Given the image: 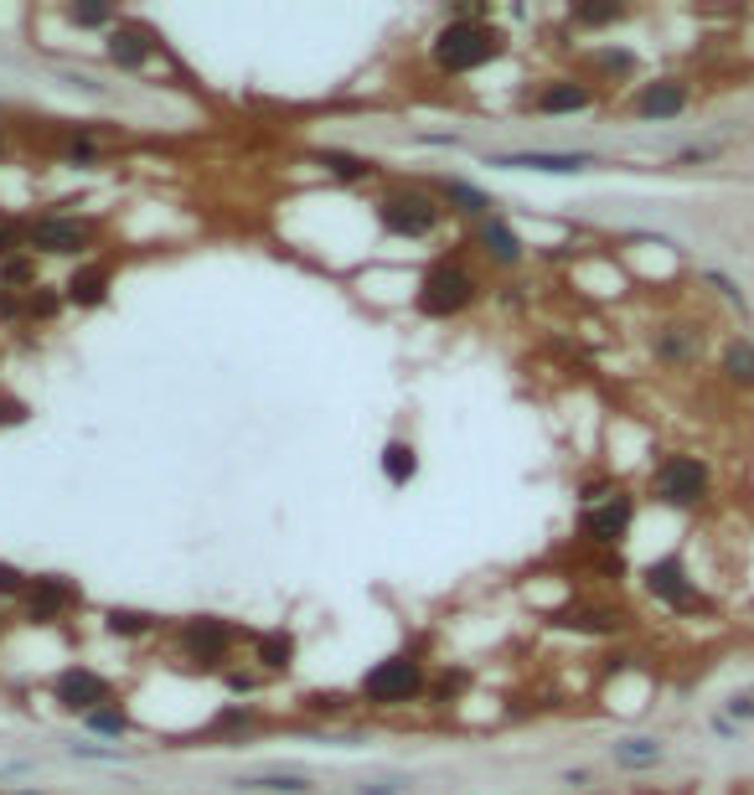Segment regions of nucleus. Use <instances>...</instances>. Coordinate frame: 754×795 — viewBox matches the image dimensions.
<instances>
[{"label":"nucleus","instance_id":"1","mask_svg":"<svg viewBox=\"0 0 754 795\" xmlns=\"http://www.w3.org/2000/svg\"><path fill=\"white\" fill-rule=\"evenodd\" d=\"M507 52V37L486 21H470V16H450L445 27L429 37V62L439 73H476L486 62H497Z\"/></svg>","mask_w":754,"mask_h":795},{"label":"nucleus","instance_id":"2","mask_svg":"<svg viewBox=\"0 0 754 795\" xmlns=\"http://www.w3.org/2000/svg\"><path fill=\"white\" fill-rule=\"evenodd\" d=\"M646 496L666 511H703L713 501V466L693 450H672L651 466Z\"/></svg>","mask_w":754,"mask_h":795},{"label":"nucleus","instance_id":"3","mask_svg":"<svg viewBox=\"0 0 754 795\" xmlns=\"http://www.w3.org/2000/svg\"><path fill=\"white\" fill-rule=\"evenodd\" d=\"M476 300H481V279H476L460 258H435V264L424 269V279H419V295H414L419 316H429V320L466 316Z\"/></svg>","mask_w":754,"mask_h":795},{"label":"nucleus","instance_id":"4","mask_svg":"<svg viewBox=\"0 0 754 795\" xmlns=\"http://www.w3.org/2000/svg\"><path fill=\"white\" fill-rule=\"evenodd\" d=\"M424 692H429V672H424L419 656L377 661L373 672L357 682V697H363L367 707H408V703H419Z\"/></svg>","mask_w":754,"mask_h":795},{"label":"nucleus","instance_id":"5","mask_svg":"<svg viewBox=\"0 0 754 795\" xmlns=\"http://www.w3.org/2000/svg\"><path fill=\"white\" fill-rule=\"evenodd\" d=\"M377 223L393 238H429L445 223V202L419 192V186H393V192L377 196Z\"/></svg>","mask_w":754,"mask_h":795},{"label":"nucleus","instance_id":"6","mask_svg":"<svg viewBox=\"0 0 754 795\" xmlns=\"http://www.w3.org/2000/svg\"><path fill=\"white\" fill-rule=\"evenodd\" d=\"M99 223L89 217H68V212H42L27 223V254H52V258H73L83 248H93Z\"/></svg>","mask_w":754,"mask_h":795},{"label":"nucleus","instance_id":"7","mask_svg":"<svg viewBox=\"0 0 754 795\" xmlns=\"http://www.w3.org/2000/svg\"><path fill=\"white\" fill-rule=\"evenodd\" d=\"M703 351H709V330L697 326V320L672 316V320H656V326H651V357H656V367H666V373L697 367Z\"/></svg>","mask_w":754,"mask_h":795},{"label":"nucleus","instance_id":"8","mask_svg":"<svg viewBox=\"0 0 754 795\" xmlns=\"http://www.w3.org/2000/svg\"><path fill=\"white\" fill-rule=\"evenodd\" d=\"M641 584H646V594L656 604H666V610H677V615H693V610H703V594H697V579L687 573V563H682L677 553L656 558V563H646V573H641Z\"/></svg>","mask_w":754,"mask_h":795},{"label":"nucleus","instance_id":"9","mask_svg":"<svg viewBox=\"0 0 754 795\" xmlns=\"http://www.w3.org/2000/svg\"><path fill=\"white\" fill-rule=\"evenodd\" d=\"M52 703L68 707V713H99V707L114 703V682H109L104 672H93V666H62L58 676H52Z\"/></svg>","mask_w":754,"mask_h":795},{"label":"nucleus","instance_id":"10","mask_svg":"<svg viewBox=\"0 0 754 795\" xmlns=\"http://www.w3.org/2000/svg\"><path fill=\"white\" fill-rule=\"evenodd\" d=\"M631 522H635V496L620 486L615 496H604L600 507L579 511V538L594 542V548H620L625 532H631Z\"/></svg>","mask_w":754,"mask_h":795},{"label":"nucleus","instance_id":"11","mask_svg":"<svg viewBox=\"0 0 754 795\" xmlns=\"http://www.w3.org/2000/svg\"><path fill=\"white\" fill-rule=\"evenodd\" d=\"M176 645H182L186 661H202V666H223L233 656V645H238V631L217 615H196V620H182V631H176Z\"/></svg>","mask_w":754,"mask_h":795},{"label":"nucleus","instance_id":"12","mask_svg":"<svg viewBox=\"0 0 754 795\" xmlns=\"http://www.w3.org/2000/svg\"><path fill=\"white\" fill-rule=\"evenodd\" d=\"M687 104H693V83L677 73L651 78V83H641V89L631 93V114L635 120H651V124L677 120V114H687Z\"/></svg>","mask_w":754,"mask_h":795},{"label":"nucleus","instance_id":"13","mask_svg":"<svg viewBox=\"0 0 754 795\" xmlns=\"http://www.w3.org/2000/svg\"><path fill=\"white\" fill-rule=\"evenodd\" d=\"M491 165L501 171H538V176H584L600 165V155L589 151H501L491 155Z\"/></svg>","mask_w":754,"mask_h":795},{"label":"nucleus","instance_id":"14","mask_svg":"<svg viewBox=\"0 0 754 795\" xmlns=\"http://www.w3.org/2000/svg\"><path fill=\"white\" fill-rule=\"evenodd\" d=\"M78 600H83V594H78L73 579H62V573H42V579H31L27 584L21 610H27L31 625H52V620H62Z\"/></svg>","mask_w":754,"mask_h":795},{"label":"nucleus","instance_id":"15","mask_svg":"<svg viewBox=\"0 0 754 795\" xmlns=\"http://www.w3.org/2000/svg\"><path fill=\"white\" fill-rule=\"evenodd\" d=\"M476 248H481L486 264H497V269H517L522 258H528V243H522V233H517L507 217H486V223H476Z\"/></svg>","mask_w":754,"mask_h":795},{"label":"nucleus","instance_id":"16","mask_svg":"<svg viewBox=\"0 0 754 795\" xmlns=\"http://www.w3.org/2000/svg\"><path fill=\"white\" fill-rule=\"evenodd\" d=\"M594 83H584V78H548L543 89L532 93V109L538 114H584V109H594Z\"/></svg>","mask_w":754,"mask_h":795},{"label":"nucleus","instance_id":"17","mask_svg":"<svg viewBox=\"0 0 754 795\" xmlns=\"http://www.w3.org/2000/svg\"><path fill=\"white\" fill-rule=\"evenodd\" d=\"M109 285H114V269H109V258H89V264H78L68 274V285H62V300L78 305V310H99L109 300Z\"/></svg>","mask_w":754,"mask_h":795},{"label":"nucleus","instance_id":"18","mask_svg":"<svg viewBox=\"0 0 754 795\" xmlns=\"http://www.w3.org/2000/svg\"><path fill=\"white\" fill-rule=\"evenodd\" d=\"M151 58H155V42L145 27H124L120 21V27L109 31V62H114V68L140 73V68H151Z\"/></svg>","mask_w":754,"mask_h":795},{"label":"nucleus","instance_id":"19","mask_svg":"<svg viewBox=\"0 0 754 795\" xmlns=\"http://www.w3.org/2000/svg\"><path fill=\"white\" fill-rule=\"evenodd\" d=\"M719 377L734 393H754V336H728L719 346Z\"/></svg>","mask_w":754,"mask_h":795},{"label":"nucleus","instance_id":"20","mask_svg":"<svg viewBox=\"0 0 754 795\" xmlns=\"http://www.w3.org/2000/svg\"><path fill=\"white\" fill-rule=\"evenodd\" d=\"M559 625H573V631H589V635H615L625 631V610H615V604H573V610H563Z\"/></svg>","mask_w":754,"mask_h":795},{"label":"nucleus","instance_id":"21","mask_svg":"<svg viewBox=\"0 0 754 795\" xmlns=\"http://www.w3.org/2000/svg\"><path fill=\"white\" fill-rule=\"evenodd\" d=\"M439 202L450 212H460V217H476V223H486V217H497V202L481 192V186H470V181H439Z\"/></svg>","mask_w":754,"mask_h":795},{"label":"nucleus","instance_id":"22","mask_svg":"<svg viewBox=\"0 0 754 795\" xmlns=\"http://www.w3.org/2000/svg\"><path fill=\"white\" fill-rule=\"evenodd\" d=\"M238 791H274V795H310L316 781L300 769H258V775H238Z\"/></svg>","mask_w":754,"mask_h":795},{"label":"nucleus","instance_id":"23","mask_svg":"<svg viewBox=\"0 0 754 795\" xmlns=\"http://www.w3.org/2000/svg\"><path fill=\"white\" fill-rule=\"evenodd\" d=\"M254 661H258V666H264L269 676L289 672V666H295V635H289V631H264V635H254Z\"/></svg>","mask_w":754,"mask_h":795},{"label":"nucleus","instance_id":"24","mask_svg":"<svg viewBox=\"0 0 754 795\" xmlns=\"http://www.w3.org/2000/svg\"><path fill=\"white\" fill-rule=\"evenodd\" d=\"M615 765L620 769H651V765H662V738H651V734H631V738H615Z\"/></svg>","mask_w":754,"mask_h":795},{"label":"nucleus","instance_id":"25","mask_svg":"<svg viewBox=\"0 0 754 795\" xmlns=\"http://www.w3.org/2000/svg\"><path fill=\"white\" fill-rule=\"evenodd\" d=\"M414 476H419V450L408 439H388L383 445V480L388 486H408Z\"/></svg>","mask_w":754,"mask_h":795},{"label":"nucleus","instance_id":"26","mask_svg":"<svg viewBox=\"0 0 754 795\" xmlns=\"http://www.w3.org/2000/svg\"><path fill=\"white\" fill-rule=\"evenodd\" d=\"M589 68L600 78H610V83H625V78H635L641 58H635L631 47H594V52H589Z\"/></svg>","mask_w":754,"mask_h":795},{"label":"nucleus","instance_id":"27","mask_svg":"<svg viewBox=\"0 0 754 795\" xmlns=\"http://www.w3.org/2000/svg\"><path fill=\"white\" fill-rule=\"evenodd\" d=\"M104 631L109 635H124V641H140V635L161 631V620H155L151 610H120V604H114V610L104 615Z\"/></svg>","mask_w":754,"mask_h":795},{"label":"nucleus","instance_id":"28","mask_svg":"<svg viewBox=\"0 0 754 795\" xmlns=\"http://www.w3.org/2000/svg\"><path fill=\"white\" fill-rule=\"evenodd\" d=\"M316 161L326 165L332 176H342V181H367V176H373V171H377V165L367 161V155H347V151H320Z\"/></svg>","mask_w":754,"mask_h":795},{"label":"nucleus","instance_id":"29","mask_svg":"<svg viewBox=\"0 0 754 795\" xmlns=\"http://www.w3.org/2000/svg\"><path fill=\"white\" fill-rule=\"evenodd\" d=\"M89 728L93 734H104V738H124L130 728H135V718H130L120 703H109V707H99V713H89Z\"/></svg>","mask_w":754,"mask_h":795},{"label":"nucleus","instance_id":"30","mask_svg":"<svg viewBox=\"0 0 754 795\" xmlns=\"http://www.w3.org/2000/svg\"><path fill=\"white\" fill-rule=\"evenodd\" d=\"M16 248H27V217H16V212L0 207V264L16 258Z\"/></svg>","mask_w":754,"mask_h":795},{"label":"nucleus","instance_id":"31","mask_svg":"<svg viewBox=\"0 0 754 795\" xmlns=\"http://www.w3.org/2000/svg\"><path fill=\"white\" fill-rule=\"evenodd\" d=\"M569 21L573 27H615V21H625V6H573Z\"/></svg>","mask_w":754,"mask_h":795},{"label":"nucleus","instance_id":"32","mask_svg":"<svg viewBox=\"0 0 754 795\" xmlns=\"http://www.w3.org/2000/svg\"><path fill=\"white\" fill-rule=\"evenodd\" d=\"M62 305H68V300H62L58 289H47V285L27 289V316H31V320H58Z\"/></svg>","mask_w":754,"mask_h":795},{"label":"nucleus","instance_id":"33","mask_svg":"<svg viewBox=\"0 0 754 795\" xmlns=\"http://www.w3.org/2000/svg\"><path fill=\"white\" fill-rule=\"evenodd\" d=\"M703 285H709L713 295H724V305H728V310H734V316H750V300H744V295H740V285H734L728 274L709 269V274H703Z\"/></svg>","mask_w":754,"mask_h":795},{"label":"nucleus","instance_id":"34","mask_svg":"<svg viewBox=\"0 0 754 795\" xmlns=\"http://www.w3.org/2000/svg\"><path fill=\"white\" fill-rule=\"evenodd\" d=\"M37 289V264H31V258H6V264H0V289Z\"/></svg>","mask_w":754,"mask_h":795},{"label":"nucleus","instance_id":"35","mask_svg":"<svg viewBox=\"0 0 754 795\" xmlns=\"http://www.w3.org/2000/svg\"><path fill=\"white\" fill-rule=\"evenodd\" d=\"M68 21H73V27H120V21H114V11H104V6H73V11H68Z\"/></svg>","mask_w":754,"mask_h":795},{"label":"nucleus","instance_id":"36","mask_svg":"<svg viewBox=\"0 0 754 795\" xmlns=\"http://www.w3.org/2000/svg\"><path fill=\"white\" fill-rule=\"evenodd\" d=\"M62 161H68V165H93V161H99V145H93L89 135H73L68 145H62Z\"/></svg>","mask_w":754,"mask_h":795},{"label":"nucleus","instance_id":"37","mask_svg":"<svg viewBox=\"0 0 754 795\" xmlns=\"http://www.w3.org/2000/svg\"><path fill=\"white\" fill-rule=\"evenodd\" d=\"M27 573L16 569V563H0V594H6V600H21V594H27Z\"/></svg>","mask_w":754,"mask_h":795},{"label":"nucleus","instance_id":"38","mask_svg":"<svg viewBox=\"0 0 754 795\" xmlns=\"http://www.w3.org/2000/svg\"><path fill=\"white\" fill-rule=\"evenodd\" d=\"M724 718L740 728V723H754V692H740V697H728L724 703Z\"/></svg>","mask_w":754,"mask_h":795},{"label":"nucleus","instance_id":"39","mask_svg":"<svg viewBox=\"0 0 754 795\" xmlns=\"http://www.w3.org/2000/svg\"><path fill=\"white\" fill-rule=\"evenodd\" d=\"M724 155V145H687V151L672 155V165H703V161H719Z\"/></svg>","mask_w":754,"mask_h":795},{"label":"nucleus","instance_id":"40","mask_svg":"<svg viewBox=\"0 0 754 795\" xmlns=\"http://www.w3.org/2000/svg\"><path fill=\"white\" fill-rule=\"evenodd\" d=\"M27 316V295H16V289H0V320L16 326V320Z\"/></svg>","mask_w":754,"mask_h":795},{"label":"nucleus","instance_id":"41","mask_svg":"<svg viewBox=\"0 0 754 795\" xmlns=\"http://www.w3.org/2000/svg\"><path fill=\"white\" fill-rule=\"evenodd\" d=\"M227 687H233V692H254V687H258V676H248V672H227Z\"/></svg>","mask_w":754,"mask_h":795},{"label":"nucleus","instance_id":"42","mask_svg":"<svg viewBox=\"0 0 754 795\" xmlns=\"http://www.w3.org/2000/svg\"><path fill=\"white\" fill-rule=\"evenodd\" d=\"M6 145H11V140H6V124H0V155H6Z\"/></svg>","mask_w":754,"mask_h":795},{"label":"nucleus","instance_id":"43","mask_svg":"<svg viewBox=\"0 0 754 795\" xmlns=\"http://www.w3.org/2000/svg\"><path fill=\"white\" fill-rule=\"evenodd\" d=\"M363 795H393V791H367V785H363Z\"/></svg>","mask_w":754,"mask_h":795},{"label":"nucleus","instance_id":"44","mask_svg":"<svg viewBox=\"0 0 754 795\" xmlns=\"http://www.w3.org/2000/svg\"><path fill=\"white\" fill-rule=\"evenodd\" d=\"M27 795H31V791H27Z\"/></svg>","mask_w":754,"mask_h":795}]
</instances>
